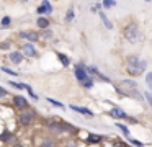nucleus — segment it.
<instances>
[{"mask_svg":"<svg viewBox=\"0 0 152 147\" xmlns=\"http://www.w3.org/2000/svg\"><path fill=\"white\" fill-rule=\"evenodd\" d=\"M115 147H126V146H124L123 142H119V140H116V142H115Z\"/></svg>","mask_w":152,"mask_h":147,"instance_id":"c756f323","label":"nucleus"},{"mask_svg":"<svg viewBox=\"0 0 152 147\" xmlns=\"http://www.w3.org/2000/svg\"><path fill=\"white\" fill-rule=\"evenodd\" d=\"M0 70H2V72H5V74H8V75H18L17 72H13V70H12V69L5 67V65H4V67H2V69H0Z\"/></svg>","mask_w":152,"mask_h":147,"instance_id":"aec40b11","label":"nucleus"},{"mask_svg":"<svg viewBox=\"0 0 152 147\" xmlns=\"http://www.w3.org/2000/svg\"><path fill=\"white\" fill-rule=\"evenodd\" d=\"M4 97H7V90L0 87V98H4Z\"/></svg>","mask_w":152,"mask_h":147,"instance_id":"bb28decb","label":"nucleus"},{"mask_svg":"<svg viewBox=\"0 0 152 147\" xmlns=\"http://www.w3.org/2000/svg\"><path fill=\"white\" fill-rule=\"evenodd\" d=\"M21 54H26L30 56V57H34L36 56V49H34V46L31 44V42H26V44L23 46V52Z\"/></svg>","mask_w":152,"mask_h":147,"instance_id":"0eeeda50","label":"nucleus"},{"mask_svg":"<svg viewBox=\"0 0 152 147\" xmlns=\"http://www.w3.org/2000/svg\"><path fill=\"white\" fill-rule=\"evenodd\" d=\"M12 23V18L10 16H4V18H2V26H8Z\"/></svg>","mask_w":152,"mask_h":147,"instance_id":"412c9836","label":"nucleus"},{"mask_svg":"<svg viewBox=\"0 0 152 147\" xmlns=\"http://www.w3.org/2000/svg\"><path fill=\"white\" fill-rule=\"evenodd\" d=\"M48 101H49V103H53L54 106H59V108H64V105H62V103H59V101H57V100H53V98H48Z\"/></svg>","mask_w":152,"mask_h":147,"instance_id":"5701e85b","label":"nucleus"},{"mask_svg":"<svg viewBox=\"0 0 152 147\" xmlns=\"http://www.w3.org/2000/svg\"><path fill=\"white\" fill-rule=\"evenodd\" d=\"M102 139L103 137L100 136V134H88V137H87V140H88L90 144H98Z\"/></svg>","mask_w":152,"mask_h":147,"instance_id":"4468645a","label":"nucleus"},{"mask_svg":"<svg viewBox=\"0 0 152 147\" xmlns=\"http://www.w3.org/2000/svg\"><path fill=\"white\" fill-rule=\"evenodd\" d=\"M145 82H147V83H149V87H151V85H152V72H149V74L145 75Z\"/></svg>","mask_w":152,"mask_h":147,"instance_id":"b1692460","label":"nucleus"},{"mask_svg":"<svg viewBox=\"0 0 152 147\" xmlns=\"http://www.w3.org/2000/svg\"><path fill=\"white\" fill-rule=\"evenodd\" d=\"M51 146H53V142H51V140H48V142H46V144H44V146H43V147H51Z\"/></svg>","mask_w":152,"mask_h":147,"instance_id":"7c9ffc66","label":"nucleus"},{"mask_svg":"<svg viewBox=\"0 0 152 147\" xmlns=\"http://www.w3.org/2000/svg\"><path fill=\"white\" fill-rule=\"evenodd\" d=\"M15 147H23V146H21V144H17V146H15Z\"/></svg>","mask_w":152,"mask_h":147,"instance_id":"2f4dec72","label":"nucleus"},{"mask_svg":"<svg viewBox=\"0 0 152 147\" xmlns=\"http://www.w3.org/2000/svg\"><path fill=\"white\" fill-rule=\"evenodd\" d=\"M116 126H118V129L121 131V132L124 134L126 137H131V134H129V129H128V127L124 126V124H121V123H116Z\"/></svg>","mask_w":152,"mask_h":147,"instance_id":"f3484780","label":"nucleus"},{"mask_svg":"<svg viewBox=\"0 0 152 147\" xmlns=\"http://www.w3.org/2000/svg\"><path fill=\"white\" fill-rule=\"evenodd\" d=\"M145 67H147V62H145L142 57H139V56H129L128 57V65H126V69H128L129 75L139 77V75L144 74Z\"/></svg>","mask_w":152,"mask_h":147,"instance_id":"f03ea898","label":"nucleus"},{"mask_svg":"<svg viewBox=\"0 0 152 147\" xmlns=\"http://www.w3.org/2000/svg\"><path fill=\"white\" fill-rule=\"evenodd\" d=\"M145 98H147V101H149V103H151V106H152V95L149 93V91H147V93H145Z\"/></svg>","mask_w":152,"mask_h":147,"instance_id":"c85d7f7f","label":"nucleus"},{"mask_svg":"<svg viewBox=\"0 0 152 147\" xmlns=\"http://www.w3.org/2000/svg\"><path fill=\"white\" fill-rule=\"evenodd\" d=\"M74 20V10L70 8L69 12H67V15H66V21H72Z\"/></svg>","mask_w":152,"mask_h":147,"instance_id":"4be33fe9","label":"nucleus"},{"mask_svg":"<svg viewBox=\"0 0 152 147\" xmlns=\"http://www.w3.org/2000/svg\"><path fill=\"white\" fill-rule=\"evenodd\" d=\"M13 103H15V106L20 108V110H26V108H28V101L25 100L23 97H15L13 98Z\"/></svg>","mask_w":152,"mask_h":147,"instance_id":"1a4fd4ad","label":"nucleus"},{"mask_svg":"<svg viewBox=\"0 0 152 147\" xmlns=\"http://www.w3.org/2000/svg\"><path fill=\"white\" fill-rule=\"evenodd\" d=\"M75 78L79 80V83H82V82L87 80V78H90L88 77V72H87V65L82 64V62L75 65Z\"/></svg>","mask_w":152,"mask_h":147,"instance_id":"20e7f679","label":"nucleus"},{"mask_svg":"<svg viewBox=\"0 0 152 147\" xmlns=\"http://www.w3.org/2000/svg\"><path fill=\"white\" fill-rule=\"evenodd\" d=\"M80 85H82L83 88H92V87H93V80H92V78H87V80L82 82Z\"/></svg>","mask_w":152,"mask_h":147,"instance_id":"a211bd4d","label":"nucleus"},{"mask_svg":"<svg viewBox=\"0 0 152 147\" xmlns=\"http://www.w3.org/2000/svg\"><path fill=\"white\" fill-rule=\"evenodd\" d=\"M51 12H53V8H51V3L48 2V0L41 3L39 8H38V13H39V15H43V13H51Z\"/></svg>","mask_w":152,"mask_h":147,"instance_id":"f8f14e48","label":"nucleus"},{"mask_svg":"<svg viewBox=\"0 0 152 147\" xmlns=\"http://www.w3.org/2000/svg\"><path fill=\"white\" fill-rule=\"evenodd\" d=\"M100 18H102V21L105 23V26H106V28H108V29H111V28H113L111 21H110V20L106 18V15H105V13H103V12H100Z\"/></svg>","mask_w":152,"mask_h":147,"instance_id":"dca6fc26","label":"nucleus"},{"mask_svg":"<svg viewBox=\"0 0 152 147\" xmlns=\"http://www.w3.org/2000/svg\"><path fill=\"white\" fill-rule=\"evenodd\" d=\"M129 140H131V142L134 144V146H137V147H142V146H144V144H142L141 140H136V139H131V137H129Z\"/></svg>","mask_w":152,"mask_h":147,"instance_id":"393cba45","label":"nucleus"},{"mask_svg":"<svg viewBox=\"0 0 152 147\" xmlns=\"http://www.w3.org/2000/svg\"><path fill=\"white\" fill-rule=\"evenodd\" d=\"M57 57L61 59V62H62V65L64 67H67V65L70 64V61H69V57H67L66 54H62V52H57Z\"/></svg>","mask_w":152,"mask_h":147,"instance_id":"2eb2a0df","label":"nucleus"},{"mask_svg":"<svg viewBox=\"0 0 152 147\" xmlns=\"http://www.w3.org/2000/svg\"><path fill=\"white\" fill-rule=\"evenodd\" d=\"M44 36H46V39H51V38H53V33H51L49 29H46V33H44Z\"/></svg>","mask_w":152,"mask_h":147,"instance_id":"cd10ccee","label":"nucleus"},{"mask_svg":"<svg viewBox=\"0 0 152 147\" xmlns=\"http://www.w3.org/2000/svg\"><path fill=\"white\" fill-rule=\"evenodd\" d=\"M10 48V42L5 41V42H0V49H8Z\"/></svg>","mask_w":152,"mask_h":147,"instance_id":"a878e982","label":"nucleus"},{"mask_svg":"<svg viewBox=\"0 0 152 147\" xmlns=\"http://www.w3.org/2000/svg\"><path fill=\"white\" fill-rule=\"evenodd\" d=\"M70 110L74 111H79V113L85 114V116H93V113L88 110V108H83V106H77V105H70Z\"/></svg>","mask_w":152,"mask_h":147,"instance_id":"9b49d317","label":"nucleus"},{"mask_svg":"<svg viewBox=\"0 0 152 147\" xmlns=\"http://www.w3.org/2000/svg\"><path fill=\"white\" fill-rule=\"evenodd\" d=\"M20 36H21V38H25V39H28L31 44H33L34 41H38V39H39V36H38L34 31H25V33H21Z\"/></svg>","mask_w":152,"mask_h":147,"instance_id":"6e6552de","label":"nucleus"},{"mask_svg":"<svg viewBox=\"0 0 152 147\" xmlns=\"http://www.w3.org/2000/svg\"><path fill=\"white\" fill-rule=\"evenodd\" d=\"M103 7H106V8H111V7L116 5V2H113V0H105V2L102 3Z\"/></svg>","mask_w":152,"mask_h":147,"instance_id":"6ab92c4d","label":"nucleus"},{"mask_svg":"<svg viewBox=\"0 0 152 147\" xmlns=\"http://www.w3.org/2000/svg\"><path fill=\"white\" fill-rule=\"evenodd\" d=\"M110 114H111L113 118H119V119H128V114H126L124 111L121 110V108H113V110L110 111Z\"/></svg>","mask_w":152,"mask_h":147,"instance_id":"9d476101","label":"nucleus"},{"mask_svg":"<svg viewBox=\"0 0 152 147\" xmlns=\"http://www.w3.org/2000/svg\"><path fill=\"white\" fill-rule=\"evenodd\" d=\"M36 25H38V28H41V29H48L49 28V20L44 18V16H39V18L36 20Z\"/></svg>","mask_w":152,"mask_h":147,"instance_id":"ddd939ff","label":"nucleus"},{"mask_svg":"<svg viewBox=\"0 0 152 147\" xmlns=\"http://www.w3.org/2000/svg\"><path fill=\"white\" fill-rule=\"evenodd\" d=\"M8 59L12 61V64L18 65V64H21V61H23V54L18 52V51H13V52H10V57Z\"/></svg>","mask_w":152,"mask_h":147,"instance_id":"423d86ee","label":"nucleus"},{"mask_svg":"<svg viewBox=\"0 0 152 147\" xmlns=\"http://www.w3.org/2000/svg\"><path fill=\"white\" fill-rule=\"evenodd\" d=\"M116 91L124 95V97H131V98H136V100L142 101V95L139 93L137 83L134 80H121L116 85Z\"/></svg>","mask_w":152,"mask_h":147,"instance_id":"f257e3e1","label":"nucleus"},{"mask_svg":"<svg viewBox=\"0 0 152 147\" xmlns=\"http://www.w3.org/2000/svg\"><path fill=\"white\" fill-rule=\"evenodd\" d=\"M34 116V111L33 110H25L23 113H20V116H18V121H20L21 126H30L31 124V119H33Z\"/></svg>","mask_w":152,"mask_h":147,"instance_id":"39448f33","label":"nucleus"},{"mask_svg":"<svg viewBox=\"0 0 152 147\" xmlns=\"http://www.w3.org/2000/svg\"><path fill=\"white\" fill-rule=\"evenodd\" d=\"M124 38L128 39L129 42H137L142 39V34L139 31V26L136 23H129L128 26L124 28Z\"/></svg>","mask_w":152,"mask_h":147,"instance_id":"7ed1b4c3","label":"nucleus"}]
</instances>
